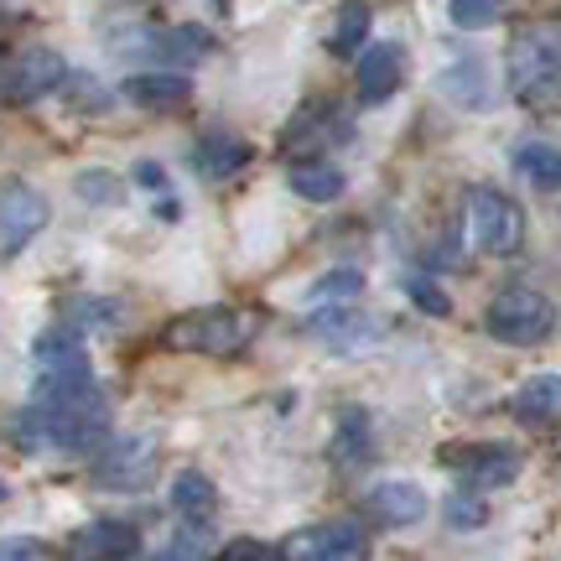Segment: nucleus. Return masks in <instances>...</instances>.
<instances>
[{"instance_id": "10", "label": "nucleus", "mask_w": 561, "mask_h": 561, "mask_svg": "<svg viewBox=\"0 0 561 561\" xmlns=\"http://www.w3.org/2000/svg\"><path fill=\"white\" fill-rule=\"evenodd\" d=\"M140 551V530L130 520H94L73 536L79 561H130Z\"/></svg>"}, {"instance_id": "30", "label": "nucleus", "mask_w": 561, "mask_h": 561, "mask_svg": "<svg viewBox=\"0 0 561 561\" xmlns=\"http://www.w3.org/2000/svg\"><path fill=\"white\" fill-rule=\"evenodd\" d=\"M359 291H364L359 271H328V276L312 286V297H318V301H328V297H359Z\"/></svg>"}, {"instance_id": "24", "label": "nucleus", "mask_w": 561, "mask_h": 561, "mask_svg": "<svg viewBox=\"0 0 561 561\" xmlns=\"http://www.w3.org/2000/svg\"><path fill=\"white\" fill-rule=\"evenodd\" d=\"M73 193H79L83 203H94V208H121V203H125V182L115 178V172H104V167H89V172H79V178H73Z\"/></svg>"}, {"instance_id": "12", "label": "nucleus", "mask_w": 561, "mask_h": 561, "mask_svg": "<svg viewBox=\"0 0 561 561\" xmlns=\"http://www.w3.org/2000/svg\"><path fill=\"white\" fill-rule=\"evenodd\" d=\"M312 333H318L328 348L348 354V348H359V343H375L385 328L375 318H364V312H348V307H322V312H312Z\"/></svg>"}, {"instance_id": "32", "label": "nucleus", "mask_w": 561, "mask_h": 561, "mask_svg": "<svg viewBox=\"0 0 561 561\" xmlns=\"http://www.w3.org/2000/svg\"><path fill=\"white\" fill-rule=\"evenodd\" d=\"M136 182L151 187V193H172V182H167V172H161L157 161H136Z\"/></svg>"}, {"instance_id": "16", "label": "nucleus", "mask_w": 561, "mask_h": 561, "mask_svg": "<svg viewBox=\"0 0 561 561\" xmlns=\"http://www.w3.org/2000/svg\"><path fill=\"white\" fill-rule=\"evenodd\" d=\"M286 182H291V193L307 203H333L343 187H348V178H343L339 167H333V161H318V157L297 161V167L286 172Z\"/></svg>"}, {"instance_id": "17", "label": "nucleus", "mask_w": 561, "mask_h": 561, "mask_svg": "<svg viewBox=\"0 0 561 561\" xmlns=\"http://www.w3.org/2000/svg\"><path fill=\"white\" fill-rule=\"evenodd\" d=\"M515 172H520L530 187L557 193L561 187V151L546 146V140H520V146H515Z\"/></svg>"}, {"instance_id": "9", "label": "nucleus", "mask_w": 561, "mask_h": 561, "mask_svg": "<svg viewBox=\"0 0 561 561\" xmlns=\"http://www.w3.org/2000/svg\"><path fill=\"white\" fill-rule=\"evenodd\" d=\"M121 94L130 104H140V110L167 115V110H182V104L193 100V79H187V73H172V68H151V73H130Z\"/></svg>"}, {"instance_id": "7", "label": "nucleus", "mask_w": 561, "mask_h": 561, "mask_svg": "<svg viewBox=\"0 0 561 561\" xmlns=\"http://www.w3.org/2000/svg\"><path fill=\"white\" fill-rule=\"evenodd\" d=\"M286 561H364L369 557V530L359 520H328L307 525L291 541L280 546Z\"/></svg>"}, {"instance_id": "28", "label": "nucleus", "mask_w": 561, "mask_h": 561, "mask_svg": "<svg viewBox=\"0 0 561 561\" xmlns=\"http://www.w3.org/2000/svg\"><path fill=\"white\" fill-rule=\"evenodd\" d=\"M447 21L473 32V26H489V21H500V5H494V0H453V5H447Z\"/></svg>"}, {"instance_id": "1", "label": "nucleus", "mask_w": 561, "mask_h": 561, "mask_svg": "<svg viewBox=\"0 0 561 561\" xmlns=\"http://www.w3.org/2000/svg\"><path fill=\"white\" fill-rule=\"evenodd\" d=\"M510 94L520 104H551L561 94V26L530 21L510 37Z\"/></svg>"}, {"instance_id": "19", "label": "nucleus", "mask_w": 561, "mask_h": 561, "mask_svg": "<svg viewBox=\"0 0 561 561\" xmlns=\"http://www.w3.org/2000/svg\"><path fill=\"white\" fill-rule=\"evenodd\" d=\"M58 94H62V104L79 110V115H110V110H115V89H104V83L94 79V73H83V68L68 73V83H62Z\"/></svg>"}, {"instance_id": "18", "label": "nucleus", "mask_w": 561, "mask_h": 561, "mask_svg": "<svg viewBox=\"0 0 561 561\" xmlns=\"http://www.w3.org/2000/svg\"><path fill=\"white\" fill-rule=\"evenodd\" d=\"M437 89L458 104V110H483V104H489V79H483L479 62H458V68H447V73L437 79Z\"/></svg>"}, {"instance_id": "4", "label": "nucleus", "mask_w": 561, "mask_h": 561, "mask_svg": "<svg viewBox=\"0 0 561 561\" xmlns=\"http://www.w3.org/2000/svg\"><path fill=\"white\" fill-rule=\"evenodd\" d=\"M68 73H73V68H68L53 47H21V53L5 58L0 94H5L11 110H21V104H37L42 94H58L62 83H68Z\"/></svg>"}, {"instance_id": "25", "label": "nucleus", "mask_w": 561, "mask_h": 561, "mask_svg": "<svg viewBox=\"0 0 561 561\" xmlns=\"http://www.w3.org/2000/svg\"><path fill=\"white\" fill-rule=\"evenodd\" d=\"M401 291L416 301L426 318H447V312H453V297H447V291H442L432 276H421V271H405V276H401Z\"/></svg>"}, {"instance_id": "13", "label": "nucleus", "mask_w": 561, "mask_h": 561, "mask_svg": "<svg viewBox=\"0 0 561 561\" xmlns=\"http://www.w3.org/2000/svg\"><path fill=\"white\" fill-rule=\"evenodd\" d=\"M426 510L432 504L421 494V483H411V479H390L369 489V515H380L385 525H421Z\"/></svg>"}, {"instance_id": "29", "label": "nucleus", "mask_w": 561, "mask_h": 561, "mask_svg": "<svg viewBox=\"0 0 561 561\" xmlns=\"http://www.w3.org/2000/svg\"><path fill=\"white\" fill-rule=\"evenodd\" d=\"M442 515L458 525V530H479L489 510H483V500H473V494H453V500L442 504Z\"/></svg>"}, {"instance_id": "15", "label": "nucleus", "mask_w": 561, "mask_h": 561, "mask_svg": "<svg viewBox=\"0 0 561 561\" xmlns=\"http://www.w3.org/2000/svg\"><path fill=\"white\" fill-rule=\"evenodd\" d=\"M515 421L525 426H551L561 416V375H536V380H525L515 390V401H510Z\"/></svg>"}, {"instance_id": "26", "label": "nucleus", "mask_w": 561, "mask_h": 561, "mask_svg": "<svg viewBox=\"0 0 561 561\" xmlns=\"http://www.w3.org/2000/svg\"><path fill=\"white\" fill-rule=\"evenodd\" d=\"M208 551H214V530L203 520H187L178 530V541L167 546L157 561H208Z\"/></svg>"}, {"instance_id": "31", "label": "nucleus", "mask_w": 561, "mask_h": 561, "mask_svg": "<svg viewBox=\"0 0 561 561\" xmlns=\"http://www.w3.org/2000/svg\"><path fill=\"white\" fill-rule=\"evenodd\" d=\"M219 561H286V557L265 541H234V546H224L219 551Z\"/></svg>"}, {"instance_id": "27", "label": "nucleus", "mask_w": 561, "mask_h": 561, "mask_svg": "<svg viewBox=\"0 0 561 561\" xmlns=\"http://www.w3.org/2000/svg\"><path fill=\"white\" fill-rule=\"evenodd\" d=\"M333 453H339L343 462H348V458H364V453H369V421H364V411H343V416H339Z\"/></svg>"}, {"instance_id": "20", "label": "nucleus", "mask_w": 561, "mask_h": 561, "mask_svg": "<svg viewBox=\"0 0 561 561\" xmlns=\"http://www.w3.org/2000/svg\"><path fill=\"white\" fill-rule=\"evenodd\" d=\"M172 504H178L187 520H208V515L219 510V489L203 479V473H193V468H187V473H178V479H172Z\"/></svg>"}, {"instance_id": "2", "label": "nucleus", "mask_w": 561, "mask_h": 561, "mask_svg": "<svg viewBox=\"0 0 561 561\" xmlns=\"http://www.w3.org/2000/svg\"><path fill=\"white\" fill-rule=\"evenodd\" d=\"M483 328H489L500 343L536 348V343H546L551 333H557V307H551V297L530 291V286H504L500 297L489 301Z\"/></svg>"}, {"instance_id": "6", "label": "nucleus", "mask_w": 561, "mask_h": 561, "mask_svg": "<svg viewBox=\"0 0 561 561\" xmlns=\"http://www.w3.org/2000/svg\"><path fill=\"white\" fill-rule=\"evenodd\" d=\"M161 343H167V348H182V354H234V343H240V318H234L229 307L182 312V318L167 322Z\"/></svg>"}, {"instance_id": "11", "label": "nucleus", "mask_w": 561, "mask_h": 561, "mask_svg": "<svg viewBox=\"0 0 561 561\" xmlns=\"http://www.w3.org/2000/svg\"><path fill=\"white\" fill-rule=\"evenodd\" d=\"M405 79V53L396 42H375V47H364L359 58V100L364 104H385Z\"/></svg>"}, {"instance_id": "8", "label": "nucleus", "mask_w": 561, "mask_h": 561, "mask_svg": "<svg viewBox=\"0 0 561 561\" xmlns=\"http://www.w3.org/2000/svg\"><path fill=\"white\" fill-rule=\"evenodd\" d=\"M42 229H47V198L37 187L11 178L5 193H0V250H5V261L21 255V244H32Z\"/></svg>"}, {"instance_id": "14", "label": "nucleus", "mask_w": 561, "mask_h": 561, "mask_svg": "<svg viewBox=\"0 0 561 561\" xmlns=\"http://www.w3.org/2000/svg\"><path fill=\"white\" fill-rule=\"evenodd\" d=\"M250 157H255V151H250V140L229 136V130H208V136L193 146V167H198L203 178H214V182H219V178H234V172H240Z\"/></svg>"}, {"instance_id": "3", "label": "nucleus", "mask_w": 561, "mask_h": 561, "mask_svg": "<svg viewBox=\"0 0 561 561\" xmlns=\"http://www.w3.org/2000/svg\"><path fill=\"white\" fill-rule=\"evenodd\" d=\"M468 224L483 255H515L525 244V214L515 198H504L500 187H468Z\"/></svg>"}, {"instance_id": "21", "label": "nucleus", "mask_w": 561, "mask_h": 561, "mask_svg": "<svg viewBox=\"0 0 561 561\" xmlns=\"http://www.w3.org/2000/svg\"><path fill=\"white\" fill-rule=\"evenodd\" d=\"M68 328H100V333H110V328H121V301L110 297H68L62 301V318Z\"/></svg>"}, {"instance_id": "23", "label": "nucleus", "mask_w": 561, "mask_h": 561, "mask_svg": "<svg viewBox=\"0 0 561 561\" xmlns=\"http://www.w3.org/2000/svg\"><path fill=\"white\" fill-rule=\"evenodd\" d=\"M369 37V5H343L339 11V32L328 37V47H333V58H354L359 62V42Z\"/></svg>"}, {"instance_id": "5", "label": "nucleus", "mask_w": 561, "mask_h": 561, "mask_svg": "<svg viewBox=\"0 0 561 561\" xmlns=\"http://www.w3.org/2000/svg\"><path fill=\"white\" fill-rule=\"evenodd\" d=\"M157 473V442L151 437H110L94 453V483L115 494H136Z\"/></svg>"}, {"instance_id": "22", "label": "nucleus", "mask_w": 561, "mask_h": 561, "mask_svg": "<svg viewBox=\"0 0 561 561\" xmlns=\"http://www.w3.org/2000/svg\"><path fill=\"white\" fill-rule=\"evenodd\" d=\"M68 359H83V339L79 328H68V322H58V328H47V333H37V343H32V364H68Z\"/></svg>"}, {"instance_id": "33", "label": "nucleus", "mask_w": 561, "mask_h": 561, "mask_svg": "<svg viewBox=\"0 0 561 561\" xmlns=\"http://www.w3.org/2000/svg\"><path fill=\"white\" fill-rule=\"evenodd\" d=\"M47 551H42V541H5V557L0 561H42Z\"/></svg>"}]
</instances>
